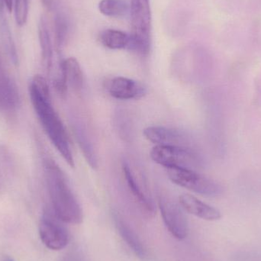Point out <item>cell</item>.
Here are the masks:
<instances>
[{
	"label": "cell",
	"instance_id": "cell-1",
	"mask_svg": "<svg viewBox=\"0 0 261 261\" xmlns=\"http://www.w3.org/2000/svg\"><path fill=\"white\" fill-rule=\"evenodd\" d=\"M29 96L37 116L57 150L70 167L75 162L68 135L62 121L52 105L48 84L43 76L37 75L29 86Z\"/></svg>",
	"mask_w": 261,
	"mask_h": 261
},
{
	"label": "cell",
	"instance_id": "cell-2",
	"mask_svg": "<svg viewBox=\"0 0 261 261\" xmlns=\"http://www.w3.org/2000/svg\"><path fill=\"white\" fill-rule=\"evenodd\" d=\"M44 176L55 214L64 223L79 225L83 211L63 170L53 160L44 161Z\"/></svg>",
	"mask_w": 261,
	"mask_h": 261
},
{
	"label": "cell",
	"instance_id": "cell-3",
	"mask_svg": "<svg viewBox=\"0 0 261 261\" xmlns=\"http://www.w3.org/2000/svg\"><path fill=\"white\" fill-rule=\"evenodd\" d=\"M130 10L132 34L128 50L147 57L151 46L150 0H130Z\"/></svg>",
	"mask_w": 261,
	"mask_h": 261
},
{
	"label": "cell",
	"instance_id": "cell-4",
	"mask_svg": "<svg viewBox=\"0 0 261 261\" xmlns=\"http://www.w3.org/2000/svg\"><path fill=\"white\" fill-rule=\"evenodd\" d=\"M153 162L166 169L179 168L194 170L201 164V160L193 148L156 145L150 153Z\"/></svg>",
	"mask_w": 261,
	"mask_h": 261
},
{
	"label": "cell",
	"instance_id": "cell-5",
	"mask_svg": "<svg viewBox=\"0 0 261 261\" xmlns=\"http://www.w3.org/2000/svg\"><path fill=\"white\" fill-rule=\"evenodd\" d=\"M170 180L182 188L203 196H220L223 193V187L213 179H208L193 170L189 169H167Z\"/></svg>",
	"mask_w": 261,
	"mask_h": 261
},
{
	"label": "cell",
	"instance_id": "cell-6",
	"mask_svg": "<svg viewBox=\"0 0 261 261\" xmlns=\"http://www.w3.org/2000/svg\"><path fill=\"white\" fill-rule=\"evenodd\" d=\"M158 205L163 221L169 232L178 241L187 239L189 223L179 202L164 193L158 196Z\"/></svg>",
	"mask_w": 261,
	"mask_h": 261
},
{
	"label": "cell",
	"instance_id": "cell-7",
	"mask_svg": "<svg viewBox=\"0 0 261 261\" xmlns=\"http://www.w3.org/2000/svg\"><path fill=\"white\" fill-rule=\"evenodd\" d=\"M55 213L46 210L39 223L41 242L52 251H61L68 245L69 233L67 228Z\"/></svg>",
	"mask_w": 261,
	"mask_h": 261
},
{
	"label": "cell",
	"instance_id": "cell-8",
	"mask_svg": "<svg viewBox=\"0 0 261 261\" xmlns=\"http://www.w3.org/2000/svg\"><path fill=\"white\" fill-rule=\"evenodd\" d=\"M144 138L156 145L192 148L190 137L182 130L164 126H149L143 132Z\"/></svg>",
	"mask_w": 261,
	"mask_h": 261
},
{
	"label": "cell",
	"instance_id": "cell-9",
	"mask_svg": "<svg viewBox=\"0 0 261 261\" xmlns=\"http://www.w3.org/2000/svg\"><path fill=\"white\" fill-rule=\"evenodd\" d=\"M84 85V74L77 60L69 58L61 64V75L55 81V87L60 95L64 96L68 86L74 91H80Z\"/></svg>",
	"mask_w": 261,
	"mask_h": 261
},
{
	"label": "cell",
	"instance_id": "cell-10",
	"mask_svg": "<svg viewBox=\"0 0 261 261\" xmlns=\"http://www.w3.org/2000/svg\"><path fill=\"white\" fill-rule=\"evenodd\" d=\"M108 92L115 99L130 100L144 97L147 93V88L144 84L135 80L117 76L109 83Z\"/></svg>",
	"mask_w": 261,
	"mask_h": 261
},
{
	"label": "cell",
	"instance_id": "cell-11",
	"mask_svg": "<svg viewBox=\"0 0 261 261\" xmlns=\"http://www.w3.org/2000/svg\"><path fill=\"white\" fill-rule=\"evenodd\" d=\"M19 104V93L16 84L8 73L0 53V110L10 113Z\"/></svg>",
	"mask_w": 261,
	"mask_h": 261
},
{
	"label": "cell",
	"instance_id": "cell-12",
	"mask_svg": "<svg viewBox=\"0 0 261 261\" xmlns=\"http://www.w3.org/2000/svg\"><path fill=\"white\" fill-rule=\"evenodd\" d=\"M179 203L184 211L203 220L215 222L222 219V213L218 208L188 193H184L179 196Z\"/></svg>",
	"mask_w": 261,
	"mask_h": 261
},
{
	"label": "cell",
	"instance_id": "cell-13",
	"mask_svg": "<svg viewBox=\"0 0 261 261\" xmlns=\"http://www.w3.org/2000/svg\"><path fill=\"white\" fill-rule=\"evenodd\" d=\"M122 170H123L124 176H125L128 188L132 192V195L138 201L139 205L149 215L154 214L155 206L151 197L148 196L144 190H142L139 182L135 178L132 169L130 168V166L128 165V163L125 162V161L122 164Z\"/></svg>",
	"mask_w": 261,
	"mask_h": 261
},
{
	"label": "cell",
	"instance_id": "cell-14",
	"mask_svg": "<svg viewBox=\"0 0 261 261\" xmlns=\"http://www.w3.org/2000/svg\"><path fill=\"white\" fill-rule=\"evenodd\" d=\"M38 38H39L40 47H41V57L43 63L50 71L53 63V45L50 38V30L47 18L42 16L38 24Z\"/></svg>",
	"mask_w": 261,
	"mask_h": 261
},
{
	"label": "cell",
	"instance_id": "cell-15",
	"mask_svg": "<svg viewBox=\"0 0 261 261\" xmlns=\"http://www.w3.org/2000/svg\"><path fill=\"white\" fill-rule=\"evenodd\" d=\"M101 43L106 47L112 50L128 49L130 44V35L115 29H107L101 33Z\"/></svg>",
	"mask_w": 261,
	"mask_h": 261
},
{
	"label": "cell",
	"instance_id": "cell-16",
	"mask_svg": "<svg viewBox=\"0 0 261 261\" xmlns=\"http://www.w3.org/2000/svg\"><path fill=\"white\" fill-rule=\"evenodd\" d=\"M116 226L122 239L125 241L135 254L140 258L144 259L147 255V253L135 231H132V228L125 222L119 219H116Z\"/></svg>",
	"mask_w": 261,
	"mask_h": 261
},
{
	"label": "cell",
	"instance_id": "cell-17",
	"mask_svg": "<svg viewBox=\"0 0 261 261\" xmlns=\"http://www.w3.org/2000/svg\"><path fill=\"white\" fill-rule=\"evenodd\" d=\"M5 6H6V5H5L4 1L0 0V33H1L2 39H3L5 47L7 50L8 54H9L12 61L16 64V49H15V44H14L13 40H12V33H11L9 23H8L6 15H5Z\"/></svg>",
	"mask_w": 261,
	"mask_h": 261
},
{
	"label": "cell",
	"instance_id": "cell-18",
	"mask_svg": "<svg viewBox=\"0 0 261 261\" xmlns=\"http://www.w3.org/2000/svg\"><path fill=\"white\" fill-rule=\"evenodd\" d=\"M74 132L76 134L78 144H79L80 147H81V150L84 153V158L87 160L89 165L93 169L97 168V158H96V153H95L94 149H93V144L87 137L85 130L81 128V127L76 126V128H75Z\"/></svg>",
	"mask_w": 261,
	"mask_h": 261
},
{
	"label": "cell",
	"instance_id": "cell-19",
	"mask_svg": "<svg viewBox=\"0 0 261 261\" xmlns=\"http://www.w3.org/2000/svg\"><path fill=\"white\" fill-rule=\"evenodd\" d=\"M99 9L106 16L121 17L128 12L129 8L123 0H102Z\"/></svg>",
	"mask_w": 261,
	"mask_h": 261
},
{
	"label": "cell",
	"instance_id": "cell-20",
	"mask_svg": "<svg viewBox=\"0 0 261 261\" xmlns=\"http://www.w3.org/2000/svg\"><path fill=\"white\" fill-rule=\"evenodd\" d=\"M68 34V22L62 14H58L55 18V41L57 49L61 50Z\"/></svg>",
	"mask_w": 261,
	"mask_h": 261
},
{
	"label": "cell",
	"instance_id": "cell-21",
	"mask_svg": "<svg viewBox=\"0 0 261 261\" xmlns=\"http://www.w3.org/2000/svg\"><path fill=\"white\" fill-rule=\"evenodd\" d=\"M15 21L18 26H23L27 22L29 15V0H13Z\"/></svg>",
	"mask_w": 261,
	"mask_h": 261
},
{
	"label": "cell",
	"instance_id": "cell-22",
	"mask_svg": "<svg viewBox=\"0 0 261 261\" xmlns=\"http://www.w3.org/2000/svg\"><path fill=\"white\" fill-rule=\"evenodd\" d=\"M41 3L44 5V7L47 8V9H52L55 6V0H41Z\"/></svg>",
	"mask_w": 261,
	"mask_h": 261
},
{
	"label": "cell",
	"instance_id": "cell-23",
	"mask_svg": "<svg viewBox=\"0 0 261 261\" xmlns=\"http://www.w3.org/2000/svg\"><path fill=\"white\" fill-rule=\"evenodd\" d=\"M4 1L6 7L7 8L8 10L12 11L13 8V0H3Z\"/></svg>",
	"mask_w": 261,
	"mask_h": 261
},
{
	"label": "cell",
	"instance_id": "cell-24",
	"mask_svg": "<svg viewBox=\"0 0 261 261\" xmlns=\"http://www.w3.org/2000/svg\"><path fill=\"white\" fill-rule=\"evenodd\" d=\"M3 261H14V260H12V258H9V257H7V258L5 259V260Z\"/></svg>",
	"mask_w": 261,
	"mask_h": 261
}]
</instances>
